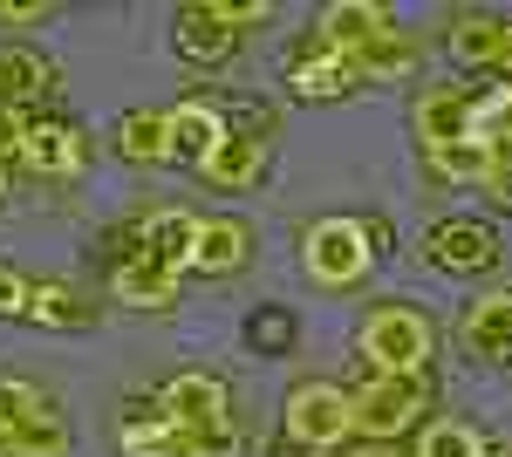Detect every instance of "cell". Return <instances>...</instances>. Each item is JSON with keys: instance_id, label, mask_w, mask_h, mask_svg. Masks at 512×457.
<instances>
[{"instance_id": "1", "label": "cell", "mask_w": 512, "mask_h": 457, "mask_svg": "<svg viewBox=\"0 0 512 457\" xmlns=\"http://www.w3.org/2000/svg\"><path fill=\"white\" fill-rule=\"evenodd\" d=\"M424 403H431L424 369H410V376H369L349 396V423L369 437V444H390L396 430H410V423H417V410H424Z\"/></svg>"}, {"instance_id": "2", "label": "cell", "mask_w": 512, "mask_h": 457, "mask_svg": "<svg viewBox=\"0 0 512 457\" xmlns=\"http://www.w3.org/2000/svg\"><path fill=\"white\" fill-rule=\"evenodd\" d=\"M424 355H431V321L417 307H376L362 321V362L376 376H410L424 369Z\"/></svg>"}, {"instance_id": "3", "label": "cell", "mask_w": 512, "mask_h": 457, "mask_svg": "<svg viewBox=\"0 0 512 457\" xmlns=\"http://www.w3.org/2000/svg\"><path fill=\"white\" fill-rule=\"evenodd\" d=\"M369 253H376V239H369L362 219H321V226L308 232V246H301V267H308V280H321V287H355V280L369 273Z\"/></svg>"}, {"instance_id": "4", "label": "cell", "mask_w": 512, "mask_h": 457, "mask_svg": "<svg viewBox=\"0 0 512 457\" xmlns=\"http://www.w3.org/2000/svg\"><path fill=\"white\" fill-rule=\"evenodd\" d=\"M349 389H335V382H301L294 396H287V444L294 451H335L342 437H349Z\"/></svg>"}, {"instance_id": "5", "label": "cell", "mask_w": 512, "mask_h": 457, "mask_svg": "<svg viewBox=\"0 0 512 457\" xmlns=\"http://www.w3.org/2000/svg\"><path fill=\"white\" fill-rule=\"evenodd\" d=\"M260 164H267V137H260V130H226L212 151L198 157V171H205L219 191H246L253 178H260Z\"/></svg>"}, {"instance_id": "6", "label": "cell", "mask_w": 512, "mask_h": 457, "mask_svg": "<svg viewBox=\"0 0 512 457\" xmlns=\"http://www.w3.org/2000/svg\"><path fill=\"white\" fill-rule=\"evenodd\" d=\"M383 35H396L383 7H369V0H342V7L321 14L315 48H328V55H355V48H369V41H383Z\"/></svg>"}, {"instance_id": "7", "label": "cell", "mask_w": 512, "mask_h": 457, "mask_svg": "<svg viewBox=\"0 0 512 457\" xmlns=\"http://www.w3.org/2000/svg\"><path fill=\"white\" fill-rule=\"evenodd\" d=\"M164 423H178V430H205V423H233L226 417V389L212 376H178L164 382Z\"/></svg>"}, {"instance_id": "8", "label": "cell", "mask_w": 512, "mask_h": 457, "mask_svg": "<svg viewBox=\"0 0 512 457\" xmlns=\"http://www.w3.org/2000/svg\"><path fill=\"white\" fill-rule=\"evenodd\" d=\"M492 253H499V239L478 226V219H451V226H431V260L451 273H478L492 267Z\"/></svg>"}, {"instance_id": "9", "label": "cell", "mask_w": 512, "mask_h": 457, "mask_svg": "<svg viewBox=\"0 0 512 457\" xmlns=\"http://www.w3.org/2000/svg\"><path fill=\"white\" fill-rule=\"evenodd\" d=\"M21 157L35 164L41 178H76V171H82V137L69 130V123H28Z\"/></svg>"}, {"instance_id": "10", "label": "cell", "mask_w": 512, "mask_h": 457, "mask_svg": "<svg viewBox=\"0 0 512 457\" xmlns=\"http://www.w3.org/2000/svg\"><path fill=\"white\" fill-rule=\"evenodd\" d=\"M192 246H198V219L192 212H158L144 219V260L164 273H185L192 267Z\"/></svg>"}, {"instance_id": "11", "label": "cell", "mask_w": 512, "mask_h": 457, "mask_svg": "<svg viewBox=\"0 0 512 457\" xmlns=\"http://www.w3.org/2000/svg\"><path fill=\"white\" fill-rule=\"evenodd\" d=\"M253 253V232L239 219H198V246H192V267L198 273H239Z\"/></svg>"}, {"instance_id": "12", "label": "cell", "mask_w": 512, "mask_h": 457, "mask_svg": "<svg viewBox=\"0 0 512 457\" xmlns=\"http://www.w3.org/2000/svg\"><path fill=\"white\" fill-rule=\"evenodd\" d=\"M287 89H294L301 103H328V96H349V89H355V69H349V55L315 48V55H301V62H294Z\"/></svg>"}, {"instance_id": "13", "label": "cell", "mask_w": 512, "mask_h": 457, "mask_svg": "<svg viewBox=\"0 0 512 457\" xmlns=\"http://www.w3.org/2000/svg\"><path fill=\"white\" fill-rule=\"evenodd\" d=\"M417 123H424V144L444 151V144H465L472 137V96H451V89H437L417 103Z\"/></svg>"}, {"instance_id": "14", "label": "cell", "mask_w": 512, "mask_h": 457, "mask_svg": "<svg viewBox=\"0 0 512 457\" xmlns=\"http://www.w3.org/2000/svg\"><path fill=\"white\" fill-rule=\"evenodd\" d=\"M164 123H171V151L178 157H205L219 137H226V116L212 110V103H178Z\"/></svg>"}, {"instance_id": "15", "label": "cell", "mask_w": 512, "mask_h": 457, "mask_svg": "<svg viewBox=\"0 0 512 457\" xmlns=\"http://www.w3.org/2000/svg\"><path fill=\"white\" fill-rule=\"evenodd\" d=\"M465 342L478 355H512V294H485L465 314Z\"/></svg>"}, {"instance_id": "16", "label": "cell", "mask_w": 512, "mask_h": 457, "mask_svg": "<svg viewBox=\"0 0 512 457\" xmlns=\"http://www.w3.org/2000/svg\"><path fill=\"white\" fill-rule=\"evenodd\" d=\"M110 287H117V301H130V307H171L178 301V273L151 267V260H123Z\"/></svg>"}, {"instance_id": "17", "label": "cell", "mask_w": 512, "mask_h": 457, "mask_svg": "<svg viewBox=\"0 0 512 457\" xmlns=\"http://www.w3.org/2000/svg\"><path fill=\"white\" fill-rule=\"evenodd\" d=\"M117 151L137 157V164H158V157H171V123H164V110H130L117 123Z\"/></svg>"}, {"instance_id": "18", "label": "cell", "mask_w": 512, "mask_h": 457, "mask_svg": "<svg viewBox=\"0 0 512 457\" xmlns=\"http://www.w3.org/2000/svg\"><path fill=\"white\" fill-rule=\"evenodd\" d=\"M48 89V62H41L35 48H0V103L14 110V103H28Z\"/></svg>"}, {"instance_id": "19", "label": "cell", "mask_w": 512, "mask_h": 457, "mask_svg": "<svg viewBox=\"0 0 512 457\" xmlns=\"http://www.w3.org/2000/svg\"><path fill=\"white\" fill-rule=\"evenodd\" d=\"M499 48H506V28H499V21H485V14H465V21L451 28V55H458L465 69H492V62H499Z\"/></svg>"}, {"instance_id": "20", "label": "cell", "mask_w": 512, "mask_h": 457, "mask_svg": "<svg viewBox=\"0 0 512 457\" xmlns=\"http://www.w3.org/2000/svg\"><path fill=\"white\" fill-rule=\"evenodd\" d=\"M178 48H185L192 62H219V55H233V28H219L205 7H185V14H178Z\"/></svg>"}, {"instance_id": "21", "label": "cell", "mask_w": 512, "mask_h": 457, "mask_svg": "<svg viewBox=\"0 0 512 457\" xmlns=\"http://www.w3.org/2000/svg\"><path fill=\"white\" fill-rule=\"evenodd\" d=\"M0 451L7 457H69V437H62L55 417H28L14 430H0Z\"/></svg>"}, {"instance_id": "22", "label": "cell", "mask_w": 512, "mask_h": 457, "mask_svg": "<svg viewBox=\"0 0 512 457\" xmlns=\"http://www.w3.org/2000/svg\"><path fill=\"white\" fill-rule=\"evenodd\" d=\"M21 314L41 321V328H76V321H89V307H76V287H69V280L28 287V307H21Z\"/></svg>"}, {"instance_id": "23", "label": "cell", "mask_w": 512, "mask_h": 457, "mask_svg": "<svg viewBox=\"0 0 512 457\" xmlns=\"http://www.w3.org/2000/svg\"><path fill=\"white\" fill-rule=\"evenodd\" d=\"M410 41L403 35H383V41H369V48H355L349 55V69H355V82H376V76H410Z\"/></svg>"}, {"instance_id": "24", "label": "cell", "mask_w": 512, "mask_h": 457, "mask_svg": "<svg viewBox=\"0 0 512 457\" xmlns=\"http://www.w3.org/2000/svg\"><path fill=\"white\" fill-rule=\"evenodd\" d=\"M431 164L451 178V185H485V171H492V144L465 137V144H444V151H431Z\"/></svg>"}, {"instance_id": "25", "label": "cell", "mask_w": 512, "mask_h": 457, "mask_svg": "<svg viewBox=\"0 0 512 457\" xmlns=\"http://www.w3.org/2000/svg\"><path fill=\"white\" fill-rule=\"evenodd\" d=\"M123 451L130 457H185V430L178 423H123Z\"/></svg>"}, {"instance_id": "26", "label": "cell", "mask_w": 512, "mask_h": 457, "mask_svg": "<svg viewBox=\"0 0 512 457\" xmlns=\"http://www.w3.org/2000/svg\"><path fill=\"white\" fill-rule=\"evenodd\" d=\"M417 457H485V444H478L465 423H431L424 444H417Z\"/></svg>"}, {"instance_id": "27", "label": "cell", "mask_w": 512, "mask_h": 457, "mask_svg": "<svg viewBox=\"0 0 512 457\" xmlns=\"http://www.w3.org/2000/svg\"><path fill=\"white\" fill-rule=\"evenodd\" d=\"M28 417H41V389L35 382H0V430H14V423H28Z\"/></svg>"}, {"instance_id": "28", "label": "cell", "mask_w": 512, "mask_h": 457, "mask_svg": "<svg viewBox=\"0 0 512 457\" xmlns=\"http://www.w3.org/2000/svg\"><path fill=\"white\" fill-rule=\"evenodd\" d=\"M21 307H28V280L14 267H0V314H21Z\"/></svg>"}, {"instance_id": "29", "label": "cell", "mask_w": 512, "mask_h": 457, "mask_svg": "<svg viewBox=\"0 0 512 457\" xmlns=\"http://www.w3.org/2000/svg\"><path fill=\"white\" fill-rule=\"evenodd\" d=\"M21 137H28L21 110H7V103H0V157H7V151H21Z\"/></svg>"}, {"instance_id": "30", "label": "cell", "mask_w": 512, "mask_h": 457, "mask_svg": "<svg viewBox=\"0 0 512 457\" xmlns=\"http://www.w3.org/2000/svg\"><path fill=\"white\" fill-rule=\"evenodd\" d=\"M485 185H492V191H499V198L512 205V151H492V171H485Z\"/></svg>"}, {"instance_id": "31", "label": "cell", "mask_w": 512, "mask_h": 457, "mask_svg": "<svg viewBox=\"0 0 512 457\" xmlns=\"http://www.w3.org/2000/svg\"><path fill=\"white\" fill-rule=\"evenodd\" d=\"M253 335H260V342H287V321H280V314H260Z\"/></svg>"}, {"instance_id": "32", "label": "cell", "mask_w": 512, "mask_h": 457, "mask_svg": "<svg viewBox=\"0 0 512 457\" xmlns=\"http://www.w3.org/2000/svg\"><path fill=\"white\" fill-rule=\"evenodd\" d=\"M41 14H48L41 0H28V7H0V21H14V28H21V21H41Z\"/></svg>"}, {"instance_id": "33", "label": "cell", "mask_w": 512, "mask_h": 457, "mask_svg": "<svg viewBox=\"0 0 512 457\" xmlns=\"http://www.w3.org/2000/svg\"><path fill=\"white\" fill-rule=\"evenodd\" d=\"M355 457H403V451H396V444H362Z\"/></svg>"}, {"instance_id": "34", "label": "cell", "mask_w": 512, "mask_h": 457, "mask_svg": "<svg viewBox=\"0 0 512 457\" xmlns=\"http://www.w3.org/2000/svg\"><path fill=\"white\" fill-rule=\"evenodd\" d=\"M499 69H512V28H506V48H499Z\"/></svg>"}, {"instance_id": "35", "label": "cell", "mask_w": 512, "mask_h": 457, "mask_svg": "<svg viewBox=\"0 0 512 457\" xmlns=\"http://www.w3.org/2000/svg\"><path fill=\"white\" fill-rule=\"evenodd\" d=\"M0 457H7V451H0Z\"/></svg>"}]
</instances>
